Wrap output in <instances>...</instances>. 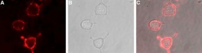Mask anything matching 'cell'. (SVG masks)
I'll return each mask as SVG.
<instances>
[{"label": "cell", "instance_id": "obj_4", "mask_svg": "<svg viewBox=\"0 0 202 53\" xmlns=\"http://www.w3.org/2000/svg\"><path fill=\"white\" fill-rule=\"evenodd\" d=\"M21 38L24 40V47L30 50L32 53H34L33 50L36 44V38L34 37L25 38L21 36Z\"/></svg>", "mask_w": 202, "mask_h": 53}, {"label": "cell", "instance_id": "obj_5", "mask_svg": "<svg viewBox=\"0 0 202 53\" xmlns=\"http://www.w3.org/2000/svg\"><path fill=\"white\" fill-rule=\"evenodd\" d=\"M108 7L102 2L98 4L95 8V13L96 15L105 16L107 14Z\"/></svg>", "mask_w": 202, "mask_h": 53}, {"label": "cell", "instance_id": "obj_9", "mask_svg": "<svg viewBox=\"0 0 202 53\" xmlns=\"http://www.w3.org/2000/svg\"><path fill=\"white\" fill-rule=\"evenodd\" d=\"M104 38H99L93 40V44L94 46L97 48L100 49L103 46Z\"/></svg>", "mask_w": 202, "mask_h": 53}, {"label": "cell", "instance_id": "obj_8", "mask_svg": "<svg viewBox=\"0 0 202 53\" xmlns=\"http://www.w3.org/2000/svg\"><path fill=\"white\" fill-rule=\"evenodd\" d=\"M93 25V23L88 19L83 20L81 22L80 26L81 28L85 30H89L91 29Z\"/></svg>", "mask_w": 202, "mask_h": 53}, {"label": "cell", "instance_id": "obj_3", "mask_svg": "<svg viewBox=\"0 0 202 53\" xmlns=\"http://www.w3.org/2000/svg\"><path fill=\"white\" fill-rule=\"evenodd\" d=\"M177 36V35L175 34L173 37H166L163 38L157 36V38L160 40V46L166 49L168 53H170V49L172 45L173 38Z\"/></svg>", "mask_w": 202, "mask_h": 53}, {"label": "cell", "instance_id": "obj_6", "mask_svg": "<svg viewBox=\"0 0 202 53\" xmlns=\"http://www.w3.org/2000/svg\"><path fill=\"white\" fill-rule=\"evenodd\" d=\"M163 23V22H161L158 20H151L148 23V27L152 30L158 31L160 29Z\"/></svg>", "mask_w": 202, "mask_h": 53}, {"label": "cell", "instance_id": "obj_2", "mask_svg": "<svg viewBox=\"0 0 202 53\" xmlns=\"http://www.w3.org/2000/svg\"><path fill=\"white\" fill-rule=\"evenodd\" d=\"M40 6L35 2L30 3L27 7L25 12L27 15L35 17L39 15L40 12Z\"/></svg>", "mask_w": 202, "mask_h": 53}, {"label": "cell", "instance_id": "obj_1", "mask_svg": "<svg viewBox=\"0 0 202 53\" xmlns=\"http://www.w3.org/2000/svg\"><path fill=\"white\" fill-rule=\"evenodd\" d=\"M177 6H176L169 1L163 8L162 12L165 16H173L176 15Z\"/></svg>", "mask_w": 202, "mask_h": 53}, {"label": "cell", "instance_id": "obj_7", "mask_svg": "<svg viewBox=\"0 0 202 53\" xmlns=\"http://www.w3.org/2000/svg\"><path fill=\"white\" fill-rule=\"evenodd\" d=\"M25 23L24 21L21 20H18L13 22L12 23L13 28L17 31H21L25 28Z\"/></svg>", "mask_w": 202, "mask_h": 53}]
</instances>
